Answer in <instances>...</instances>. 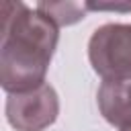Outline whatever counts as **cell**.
<instances>
[{"label": "cell", "mask_w": 131, "mask_h": 131, "mask_svg": "<svg viewBox=\"0 0 131 131\" xmlns=\"http://www.w3.org/2000/svg\"><path fill=\"white\" fill-rule=\"evenodd\" d=\"M119 131H131V125H127V127H123V129H119Z\"/></svg>", "instance_id": "obj_6"}, {"label": "cell", "mask_w": 131, "mask_h": 131, "mask_svg": "<svg viewBox=\"0 0 131 131\" xmlns=\"http://www.w3.org/2000/svg\"><path fill=\"white\" fill-rule=\"evenodd\" d=\"M59 27L23 2L2 4L0 84L8 94L27 92L45 84Z\"/></svg>", "instance_id": "obj_1"}, {"label": "cell", "mask_w": 131, "mask_h": 131, "mask_svg": "<svg viewBox=\"0 0 131 131\" xmlns=\"http://www.w3.org/2000/svg\"><path fill=\"white\" fill-rule=\"evenodd\" d=\"M59 115V98L51 84H41L27 92L8 94L6 119L16 131H43L55 123Z\"/></svg>", "instance_id": "obj_3"}, {"label": "cell", "mask_w": 131, "mask_h": 131, "mask_svg": "<svg viewBox=\"0 0 131 131\" xmlns=\"http://www.w3.org/2000/svg\"><path fill=\"white\" fill-rule=\"evenodd\" d=\"M88 59L102 80H129L131 25L108 23L98 27L88 41Z\"/></svg>", "instance_id": "obj_2"}, {"label": "cell", "mask_w": 131, "mask_h": 131, "mask_svg": "<svg viewBox=\"0 0 131 131\" xmlns=\"http://www.w3.org/2000/svg\"><path fill=\"white\" fill-rule=\"evenodd\" d=\"M98 111L113 127L131 125V78L129 80H104L96 92Z\"/></svg>", "instance_id": "obj_4"}, {"label": "cell", "mask_w": 131, "mask_h": 131, "mask_svg": "<svg viewBox=\"0 0 131 131\" xmlns=\"http://www.w3.org/2000/svg\"><path fill=\"white\" fill-rule=\"evenodd\" d=\"M35 8L49 16L57 27H68L84 18L88 2H39Z\"/></svg>", "instance_id": "obj_5"}]
</instances>
